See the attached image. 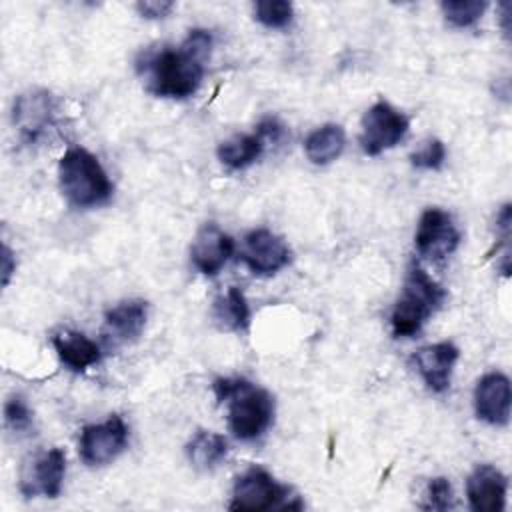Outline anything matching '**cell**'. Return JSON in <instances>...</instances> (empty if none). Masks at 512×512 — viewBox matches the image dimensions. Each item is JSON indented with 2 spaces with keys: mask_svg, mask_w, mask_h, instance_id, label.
I'll return each instance as SVG.
<instances>
[{
  "mask_svg": "<svg viewBox=\"0 0 512 512\" xmlns=\"http://www.w3.org/2000/svg\"><path fill=\"white\" fill-rule=\"evenodd\" d=\"M218 402H226L230 432L240 440L258 438L274 418V398L246 378H216Z\"/></svg>",
  "mask_w": 512,
  "mask_h": 512,
  "instance_id": "cell-1",
  "label": "cell"
},
{
  "mask_svg": "<svg viewBox=\"0 0 512 512\" xmlns=\"http://www.w3.org/2000/svg\"><path fill=\"white\" fill-rule=\"evenodd\" d=\"M204 58L188 44L180 48H162L144 58V72L148 74V90L162 98L192 96L204 76Z\"/></svg>",
  "mask_w": 512,
  "mask_h": 512,
  "instance_id": "cell-2",
  "label": "cell"
},
{
  "mask_svg": "<svg viewBox=\"0 0 512 512\" xmlns=\"http://www.w3.org/2000/svg\"><path fill=\"white\" fill-rule=\"evenodd\" d=\"M58 178L62 194L76 208L106 204L114 192V186L98 158L80 146H72L62 154Z\"/></svg>",
  "mask_w": 512,
  "mask_h": 512,
  "instance_id": "cell-3",
  "label": "cell"
},
{
  "mask_svg": "<svg viewBox=\"0 0 512 512\" xmlns=\"http://www.w3.org/2000/svg\"><path fill=\"white\" fill-rule=\"evenodd\" d=\"M444 300L446 290L434 282L420 264L412 262L406 272L400 298L392 310V334L396 338H408L416 334L422 324L442 306Z\"/></svg>",
  "mask_w": 512,
  "mask_h": 512,
  "instance_id": "cell-4",
  "label": "cell"
},
{
  "mask_svg": "<svg viewBox=\"0 0 512 512\" xmlns=\"http://www.w3.org/2000/svg\"><path fill=\"white\" fill-rule=\"evenodd\" d=\"M272 508H296L288 502V488L278 484L260 466H252L242 472L232 488L230 510L264 512Z\"/></svg>",
  "mask_w": 512,
  "mask_h": 512,
  "instance_id": "cell-5",
  "label": "cell"
},
{
  "mask_svg": "<svg viewBox=\"0 0 512 512\" xmlns=\"http://www.w3.org/2000/svg\"><path fill=\"white\" fill-rule=\"evenodd\" d=\"M408 118L396 110L390 102H374L362 118L360 146L368 156H378L380 152L396 146L408 132Z\"/></svg>",
  "mask_w": 512,
  "mask_h": 512,
  "instance_id": "cell-6",
  "label": "cell"
},
{
  "mask_svg": "<svg viewBox=\"0 0 512 512\" xmlns=\"http://www.w3.org/2000/svg\"><path fill=\"white\" fill-rule=\"evenodd\" d=\"M128 442V428L124 420L112 414L106 422L88 424L80 432V458L88 466H104L112 462Z\"/></svg>",
  "mask_w": 512,
  "mask_h": 512,
  "instance_id": "cell-7",
  "label": "cell"
},
{
  "mask_svg": "<svg viewBox=\"0 0 512 512\" xmlns=\"http://www.w3.org/2000/svg\"><path fill=\"white\" fill-rule=\"evenodd\" d=\"M414 244L420 256L432 262H440L458 248L460 230L448 212L440 208H428L418 220Z\"/></svg>",
  "mask_w": 512,
  "mask_h": 512,
  "instance_id": "cell-8",
  "label": "cell"
},
{
  "mask_svg": "<svg viewBox=\"0 0 512 512\" xmlns=\"http://www.w3.org/2000/svg\"><path fill=\"white\" fill-rule=\"evenodd\" d=\"M240 258L250 272L258 276H270L290 262V248L278 234L266 228H258L246 234Z\"/></svg>",
  "mask_w": 512,
  "mask_h": 512,
  "instance_id": "cell-9",
  "label": "cell"
},
{
  "mask_svg": "<svg viewBox=\"0 0 512 512\" xmlns=\"http://www.w3.org/2000/svg\"><path fill=\"white\" fill-rule=\"evenodd\" d=\"M234 252V240L222 232L214 222L204 224L190 246V260L194 268L206 276H214L222 270Z\"/></svg>",
  "mask_w": 512,
  "mask_h": 512,
  "instance_id": "cell-10",
  "label": "cell"
},
{
  "mask_svg": "<svg viewBox=\"0 0 512 512\" xmlns=\"http://www.w3.org/2000/svg\"><path fill=\"white\" fill-rule=\"evenodd\" d=\"M510 380L500 372L484 374L474 390L476 416L488 424L504 426L510 420Z\"/></svg>",
  "mask_w": 512,
  "mask_h": 512,
  "instance_id": "cell-11",
  "label": "cell"
},
{
  "mask_svg": "<svg viewBox=\"0 0 512 512\" xmlns=\"http://www.w3.org/2000/svg\"><path fill=\"white\" fill-rule=\"evenodd\" d=\"M506 488H508V480L498 468L490 464L476 466L466 480V496H468L470 508L474 512L504 510Z\"/></svg>",
  "mask_w": 512,
  "mask_h": 512,
  "instance_id": "cell-12",
  "label": "cell"
},
{
  "mask_svg": "<svg viewBox=\"0 0 512 512\" xmlns=\"http://www.w3.org/2000/svg\"><path fill=\"white\" fill-rule=\"evenodd\" d=\"M458 356L460 350L452 342H438L416 350L412 362L430 390L444 392L450 386L452 368Z\"/></svg>",
  "mask_w": 512,
  "mask_h": 512,
  "instance_id": "cell-13",
  "label": "cell"
},
{
  "mask_svg": "<svg viewBox=\"0 0 512 512\" xmlns=\"http://www.w3.org/2000/svg\"><path fill=\"white\" fill-rule=\"evenodd\" d=\"M66 472V456L60 448H50L40 458H36L30 474L22 478L20 490L26 496L44 494L48 498H56L62 490V480Z\"/></svg>",
  "mask_w": 512,
  "mask_h": 512,
  "instance_id": "cell-14",
  "label": "cell"
},
{
  "mask_svg": "<svg viewBox=\"0 0 512 512\" xmlns=\"http://www.w3.org/2000/svg\"><path fill=\"white\" fill-rule=\"evenodd\" d=\"M52 122V98L44 90L20 94L14 100V124L28 142H34Z\"/></svg>",
  "mask_w": 512,
  "mask_h": 512,
  "instance_id": "cell-15",
  "label": "cell"
},
{
  "mask_svg": "<svg viewBox=\"0 0 512 512\" xmlns=\"http://www.w3.org/2000/svg\"><path fill=\"white\" fill-rule=\"evenodd\" d=\"M148 318L144 300H124L110 308L104 316V334L112 342H130L140 336Z\"/></svg>",
  "mask_w": 512,
  "mask_h": 512,
  "instance_id": "cell-16",
  "label": "cell"
},
{
  "mask_svg": "<svg viewBox=\"0 0 512 512\" xmlns=\"http://www.w3.org/2000/svg\"><path fill=\"white\" fill-rule=\"evenodd\" d=\"M52 346L60 362L74 372H84L86 368L100 362V356H102L100 346L76 330L56 332L52 336Z\"/></svg>",
  "mask_w": 512,
  "mask_h": 512,
  "instance_id": "cell-17",
  "label": "cell"
},
{
  "mask_svg": "<svg viewBox=\"0 0 512 512\" xmlns=\"http://www.w3.org/2000/svg\"><path fill=\"white\" fill-rule=\"evenodd\" d=\"M346 144V134L338 124H324L308 134L304 140V152L312 164H330L336 160Z\"/></svg>",
  "mask_w": 512,
  "mask_h": 512,
  "instance_id": "cell-18",
  "label": "cell"
},
{
  "mask_svg": "<svg viewBox=\"0 0 512 512\" xmlns=\"http://www.w3.org/2000/svg\"><path fill=\"white\" fill-rule=\"evenodd\" d=\"M188 460L198 468V470H212L218 466L226 454H228V442L222 434L210 432V430H198L188 446H186Z\"/></svg>",
  "mask_w": 512,
  "mask_h": 512,
  "instance_id": "cell-19",
  "label": "cell"
},
{
  "mask_svg": "<svg viewBox=\"0 0 512 512\" xmlns=\"http://www.w3.org/2000/svg\"><path fill=\"white\" fill-rule=\"evenodd\" d=\"M214 320L224 330H244L250 322V306L240 288L230 286L214 300Z\"/></svg>",
  "mask_w": 512,
  "mask_h": 512,
  "instance_id": "cell-20",
  "label": "cell"
},
{
  "mask_svg": "<svg viewBox=\"0 0 512 512\" xmlns=\"http://www.w3.org/2000/svg\"><path fill=\"white\" fill-rule=\"evenodd\" d=\"M264 150V140L254 134H234L218 146V158L224 166L240 170L250 166Z\"/></svg>",
  "mask_w": 512,
  "mask_h": 512,
  "instance_id": "cell-21",
  "label": "cell"
},
{
  "mask_svg": "<svg viewBox=\"0 0 512 512\" xmlns=\"http://www.w3.org/2000/svg\"><path fill=\"white\" fill-rule=\"evenodd\" d=\"M486 10V2L480 0H446L442 2V12L446 20L456 28L472 26Z\"/></svg>",
  "mask_w": 512,
  "mask_h": 512,
  "instance_id": "cell-22",
  "label": "cell"
},
{
  "mask_svg": "<svg viewBox=\"0 0 512 512\" xmlns=\"http://www.w3.org/2000/svg\"><path fill=\"white\" fill-rule=\"evenodd\" d=\"M254 14L266 28H284L292 22V4L286 0H260L254 4Z\"/></svg>",
  "mask_w": 512,
  "mask_h": 512,
  "instance_id": "cell-23",
  "label": "cell"
},
{
  "mask_svg": "<svg viewBox=\"0 0 512 512\" xmlns=\"http://www.w3.org/2000/svg\"><path fill=\"white\" fill-rule=\"evenodd\" d=\"M452 506H454V494H452V486H450L448 478H444V476L432 478L428 482L422 508L444 512V510H450Z\"/></svg>",
  "mask_w": 512,
  "mask_h": 512,
  "instance_id": "cell-24",
  "label": "cell"
},
{
  "mask_svg": "<svg viewBox=\"0 0 512 512\" xmlns=\"http://www.w3.org/2000/svg\"><path fill=\"white\" fill-rule=\"evenodd\" d=\"M4 422L12 432H26L32 426V412L22 396H12L4 404Z\"/></svg>",
  "mask_w": 512,
  "mask_h": 512,
  "instance_id": "cell-25",
  "label": "cell"
},
{
  "mask_svg": "<svg viewBox=\"0 0 512 512\" xmlns=\"http://www.w3.org/2000/svg\"><path fill=\"white\" fill-rule=\"evenodd\" d=\"M446 158V148L438 138H430L424 142V146L420 150H416L410 156V162L416 168H424V170H438L444 164Z\"/></svg>",
  "mask_w": 512,
  "mask_h": 512,
  "instance_id": "cell-26",
  "label": "cell"
},
{
  "mask_svg": "<svg viewBox=\"0 0 512 512\" xmlns=\"http://www.w3.org/2000/svg\"><path fill=\"white\" fill-rule=\"evenodd\" d=\"M172 8H174V4L168 0H144V2L136 4V10L144 18H164Z\"/></svg>",
  "mask_w": 512,
  "mask_h": 512,
  "instance_id": "cell-27",
  "label": "cell"
},
{
  "mask_svg": "<svg viewBox=\"0 0 512 512\" xmlns=\"http://www.w3.org/2000/svg\"><path fill=\"white\" fill-rule=\"evenodd\" d=\"M14 268H16V262H14V258H12V252H10V248L4 244V250H2V284H4V286L8 284L10 274L14 272Z\"/></svg>",
  "mask_w": 512,
  "mask_h": 512,
  "instance_id": "cell-28",
  "label": "cell"
}]
</instances>
